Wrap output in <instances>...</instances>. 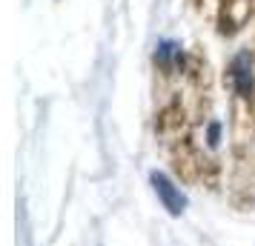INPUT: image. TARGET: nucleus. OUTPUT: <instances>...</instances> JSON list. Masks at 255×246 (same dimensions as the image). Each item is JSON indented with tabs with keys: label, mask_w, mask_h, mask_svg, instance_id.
Returning a JSON list of instances; mask_svg holds the SVG:
<instances>
[{
	"label": "nucleus",
	"mask_w": 255,
	"mask_h": 246,
	"mask_svg": "<svg viewBox=\"0 0 255 246\" xmlns=\"http://www.w3.org/2000/svg\"><path fill=\"white\" fill-rule=\"evenodd\" d=\"M149 180H152L155 195L161 198L163 209L169 212V215H181V212H184V206H186V198L181 195V189L175 186V183H172L166 175H163V172H152Z\"/></svg>",
	"instance_id": "nucleus-1"
},
{
	"label": "nucleus",
	"mask_w": 255,
	"mask_h": 246,
	"mask_svg": "<svg viewBox=\"0 0 255 246\" xmlns=\"http://www.w3.org/2000/svg\"><path fill=\"white\" fill-rule=\"evenodd\" d=\"M230 78H232L235 92L241 94V97H250V94H253L255 75H253V55H250V52H238V55L232 58Z\"/></svg>",
	"instance_id": "nucleus-2"
},
{
	"label": "nucleus",
	"mask_w": 255,
	"mask_h": 246,
	"mask_svg": "<svg viewBox=\"0 0 255 246\" xmlns=\"http://www.w3.org/2000/svg\"><path fill=\"white\" fill-rule=\"evenodd\" d=\"M218 138H221V126L209 123V146H218Z\"/></svg>",
	"instance_id": "nucleus-3"
}]
</instances>
